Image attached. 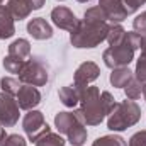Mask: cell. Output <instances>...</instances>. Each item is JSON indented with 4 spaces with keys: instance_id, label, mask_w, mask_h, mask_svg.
<instances>
[{
    "instance_id": "1",
    "label": "cell",
    "mask_w": 146,
    "mask_h": 146,
    "mask_svg": "<svg viewBox=\"0 0 146 146\" xmlns=\"http://www.w3.org/2000/svg\"><path fill=\"white\" fill-rule=\"evenodd\" d=\"M78 88V95H80V109H75L73 112L78 115V119L85 124V126H99L104 117L107 115V112L104 109L102 99H100V90L99 87H76Z\"/></svg>"
},
{
    "instance_id": "2",
    "label": "cell",
    "mask_w": 146,
    "mask_h": 146,
    "mask_svg": "<svg viewBox=\"0 0 146 146\" xmlns=\"http://www.w3.org/2000/svg\"><path fill=\"white\" fill-rule=\"evenodd\" d=\"M109 24L107 22H78L76 29L70 33V42L75 48L85 49V48H95L102 41L107 39Z\"/></svg>"
},
{
    "instance_id": "3",
    "label": "cell",
    "mask_w": 146,
    "mask_h": 146,
    "mask_svg": "<svg viewBox=\"0 0 146 146\" xmlns=\"http://www.w3.org/2000/svg\"><path fill=\"white\" fill-rule=\"evenodd\" d=\"M141 117V109L134 100H122L117 102L107 119V127L114 133L126 131L127 127L134 126Z\"/></svg>"
},
{
    "instance_id": "4",
    "label": "cell",
    "mask_w": 146,
    "mask_h": 146,
    "mask_svg": "<svg viewBox=\"0 0 146 146\" xmlns=\"http://www.w3.org/2000/svg\"><path fill=\"white\" fill-rule=\"evenodd\" d=\"M54 126L60 134H65L72 146H82L87 141V127L75 112H58L54 115Z\"/></svg>"
},
{
    "instance_id": "5",
    "label": "cell",
    "mask_w": 146,
    "mask_h": 146,
    "mask_svg": "<svg viewBox=\"0 0 146 146\" xmlns=\"http://www.w3.org/2000/svg\"><path fill=\"white\" fill-rule=\"evenodd\" d=\"M19 80L24 85H33V87H42L49 80V68L46 61L39 56H33L26 60L22 70L19 72Z\"/></svg>"
},
{
    "instance_id": "6",
    "label": "cell",
    "mask_w": 146,
    "mask_h": 146,
    "mask_svg": "<svg viewBox=\"0 0 146 146\" xmlns=\"http://www.w3.org/2000/svg\"><path fill=\"white\" fill-rule=\"evenodd\" d=\"M134 48H131L126 41H122L121 44H114L107 48L102 54V60L106 63V66H109L110 70L114 68H122V66H129V63L134 60Z\"/></svg>"
},
{
    "instance_id": "7",
    "label": "cell",
    "mask_w": 146,
    "mask_h": 146,
    "mask_svg": "<svg viewBox=\"0 0 146 146\" xmlns=\"http://www.w3.org/2000/svg\"><path fill=\"white\" fill-rule=\"evenodd\" d=\"M22 129L27 134L29 141H34V143L42 134H46V133L51 131V127L44 121V114L39 112V110H34V109L27 110V114L24 115V119H22Z\"/></svg>"
},
{
    "instance_id": "8",
    "label": "cell",
    "mask_w": 146,
    "mask_h": 146,
    "mask_svg": "<svg viewBox=\"0 0 146 146\" xmlns=\"http://www.w3.org/2000/svg\"><path fill=\"white\" fill-rule=\"evenodd\" d=\"M19 104L14 95L0 92V124L3 127H12L19 121Z\"/></svg>"
},
{
    "instance_id": "9",
    "label": "cell",
    "mask_w": 146,
    "mask_h": 146,
    "mask_svg": "<svg viewBox=\"0 0 146 146\" xmlns=\"http://www.w3.org/2000/svg\"><path fill=\"white\" fill-rule=\"evenodd\" d=\"M100 75V68L94 61H83L76 70L73 76V85L75 87H87L92 82H95Z\"/></svg>"
},
{
    "instance_id": "10",
    "label": "cell",
    "mask_w": 146,
    "mask_h": 146,
    "mask_svg": "<svg viewBox=\"0 0 146 146\" xmlns=\"http://www.w3.org/2000/svg\"><path fill=\"white\" fill-rule=\"evenodd\" d=\"M51 21H53V24L56 27L65 29V31H70V33L76 29V26L80 22L72 10L68 7H63V5H58V7H54L51 10Z\"/></svg>"
},
{
    "instance_id": "11",
    "label": "cell",
    "mask_w": 146,
    "mask_h": 146,
    "mask_svg": "<svg viewBox=\"0 0 146 146\" xmlns=\"http://www.w3.org/2000/svg\"><path fill=\"white\" fill-rule=\"evenodd\" d=\"M15 100H17L19 107L22 110H33L34 107H37L41 104V92L33 85H24L22 83V87L19 88V92L15 95Z\"/></svg>"
},
{
    "instance_id": "12",
    "label": "cell",
    "mask_w": 146,
    "mask_h": 146,
    "mask_svg": "<svg viewBox=\"0 0 146 146\" xmlns=\"http://www.w3.org/2000/svg\"><path fill=\"white\" fill-rule=\"evenodd\" d=\"M99 7L106 12L107 21L112 24H121L129 15L122 0H99Z\"/></svg>"
},
{
    "instance_id": "13",
    "label": "cell",
    "mask_w": 146,
    "mask_h": 146,
    "mask_svg": "<svg viewBox=\"0 0 146 146\" xmlns=\"http://www.w3.org/2000/svg\"><path fill=\"white\" fill-rule=\"evenodd\" d=\"M27 33L29 36H33L37 41H44V39L53 37V27L46 22V19L34 17L27 22Z\"/></svg>"
},
{
    "instance_id": "14",
    "label": "cell",
    "mask_w": 146,
    "mask_h": 146,
    "mask_svg": "<svg viewBox=\"0 0 146 146\" xmlns=\"http://www.w3.org/2000/svg\"><path fill=\"white\" fill-rule=\"evenodd\" d=\"M7 9L12 14L14 21H24L33 12V5H31L29 0H9L7 2Z\"/></svg>"
},
{
    "instance_id": "15",
    "label": "cell",
    "mask_w": 146,
    "mask_h": 146,
    "mask_svg": "<svg viewBox=\"0 0 146 146\" xmlns=\"http://www.w3.org/2000/svg\"><path fill=\"white\" fill-rule=\"evenodd\" d=\"M15 34L14 17L9 12L7 5H0V39H9Z\"/></svg>"
},
{
    "instance_id": "16",
    "label": "cell",
    "mask_w": 146,
    "mask_h": 146,
    "mask_svg": "<svg viewBox=\"0 0 146 146\" xmlns=\"http://www.w3.org/2000/svg\"><path fill=\"white\" fill-rule=\"evenodd\" d=\"M9 56H14L17 60H24L26 61L31 56V44H29V41L24 39V37H19L14 42H10V46H9Z\"/></svg>"
},
{
    "instance_id": "17",
    "label": "cell",
    "mask_w": 146,
    "mask_h": 146,
    "mask_svg": "<svg viewBox=\"0 0 146 146\" xmlns=\"http://www.w3.org/2000/svg\"><path fill=\"white\" fill-rule=\"evenodd\" d=\"M134 78V72L129 70V66H122V68H114L110 73V83L115 88H124L131 80Z\"/></svg>"
},
{
    "instance_id": "18",
    "label": "cell",
    "mask_w": 146,
    "mask_h": 146,
    "mask_svg": "<svg viewBox=\"0 0 146 146\" xmlns=\"http://www.w3.org/2000/svg\"><path fill=\"white\" fill-rule=\"evenodd\" d=\"M58 95H60V100H61V104H63V106H66V107H75V106L80 102L78 88H76L75 85H68V87H63V88H60Z\"/></svg>"
},
{
    "instance_id": "19",
    "label": "cell",
    "mask_w": 146,
    "mask_h": 146,
    "mask_svg": "<svg viewBox=\"0 0 146 146\" xmlns=\"http://www.w3.org/2000/svg\"><path fill=\"white\" fill-rule=\"evenodd\" d=\"M22 87V82L19 78H12V76H3L0 80V88L2 92L9 94V95H17L19 88Z\"/></svg>"
},
{
    "instance_id": "20",
    "label": "cell",
    "mask_w": 146,
    "mask_h": 146,
    "mask_svg": "<svg viewBox=\"0 0 146 146\" xmlns=\"http://www.w3.org/2000/svg\"><path fill=\"white\" fill-rule=\"evenodd\" d=\"M124 34H126V31H124V27L121 24H109V33H107V39L106 41L110 46L121 44L124 41Z\"/></svg>"
},
{
    "instance_id": "21",
    "label": "cell",
    "mask_w": 146,
    "mask_h": 146,
    "mask_svg": "<svg viewBox=\"0 0 146 146\" xmlns=\"http://www.w3.org/2000/svg\"><path fill=\"white\" fill-rule=\"evenodd\" d=\"M65 143H66V141H65L60 134H56V133L49 131V133L42 134V136L37 139L36 146H65Z\"/></svg>"
},
{
    "instance_id": "22",
    "label": "cell",
    "mask_w": 146,
    "mask_h": 146,
    "mask_svg": "<svg viewBox=\"0 0 146 146\" xmlns=\"http://www.w3.org/2000/svg\"><path fill=\"white\" fill-rule=\"evenodd\" d=\"M92 146H127L126 139L117 136V134H107V136H100L94 141Z\"/></svg>"
},
{
    "instance_id": "23",
    "label": "cell",
    "mask_w": 146,
    "mask_h": 146,
    "mask_svg": "<svg viewBox=\"0 0 146 146\" xmlns=\"http://www.w3.org/2000/svg\"><path fill=\"white\" fill-rule=\"evenodd\" d=\"M83 21H87V22H107V17H106V12L99 5H95V7H90L85 10Z\"/></svg>"
},
{
    "instance_id": "24",
    "label": "cell",
    "mask_w": 146,
    "mask_h": 146,
    "mask_svg": "<svg viewBox=\"0 0 146 146\" xmlns=\"http://www.w3.org/2000/svg\"><path fill=\"white\" fill-rule=\"evenodd\" d=\"M124 92H126V97L129 100H138L143 94V83L138 82L136 78H133L126 87H124Z\"/></svg>"
},
{
    "instance_id": "25",
    "label": "cell",
    "mask_w": 146,
    "mask_h": 146,
    "mask_svg": "<svg viewBox=\"0 0 146 146\" xmlns=\"http://www.w3.org/2000/svg\"><path fill=\"white\" fill-rule=\"evenodd\" d=\"M24 60H17V58H14V56H5L3 58V68L7 70L9 73H15V75H19V72L22 70V66H24Z\"/></svg>"
},
{
    "instance_id": "26",
    "label": "cell",
    "mask_w": 146,
    "mask_h": 146,
    "mask_svg": "<svg viewBox=\"0 0 146 146\" xmlns=\"http://www.w3.org/2000/svg\"><path fill=\"white\" fill-rule=\"evenodd\" d=\"M134 78L141 83H146V54L141 53V56L136 61V70H134Z\"/></svg>"
},
{
    "instance_id": "27",
    "label": "cell",
    "mask_w": 146,
    "mask_h": 146,
    "mask_svg": "<svg viewBox=\"0 0 146 146\" xmlns=\"http://www.w3.org/2000/svg\"><path fill=\"white\" fill-rule=\"evenodd\" d=\"M133 27L134 33H138L139 36H146V10L136 15V19L133 21Z\"/></svg>"
},
{
    "instance_id": "28",
    "label": "cell",
    "mask_w": 146,
    "mask_h": 146,
    "mask_svg": "<svg viewBox=\"0 0 146 146\" xmlns=\"http://www.w3.org/2000/svg\"><path fill=\"white\" fill-rule=\"evenodd\" d=\"M124 41L131 46V48H134V49H141V44H143V36H139L138 33H126L124 34Z\"/></svg>"
},
{
    "instance_id": "29",
    "label": "cell",
    "mask_w": 146,
    "mask_h": 146,
    "mask_svg": "<svg viewBox=\"0 0 146 146\" xmlns=\"http://www.w3.org/2000/svg\"><path fill=\"white\" fill-rule=\"evenodd\" d=\"M100 99H102V104H104V109H106V112H107V115H109L110 112H112V109L115 107V99L112 97V94L110 92H102L100 94Z\"/></svg>"
},
{
    "instance_id": "30",
    "label": "cell",
    "mask_w": 146,
    "mask_h": 146,
    "mask_svg": "<svg viewBox=\"0 0 146 146\" xmlns=\"http://www.w3.org/2000/svg\"><path fill=\"white\" fill-rule=\"evenodd\" d=\"M127 146H146V131H138L131 136Z\"/></svg>"
},
{
    "instance_id": "31",
    "label": "cell",
    "mask_w": 146,
    "mask_h": 146,
    "mask_svg": "<svg viewBox=\"0 0 146 146\" xmlns=\"http://www.w3.org/2000/svg\"><path fill=\"white\" fill-rule=\"evenodd\" d=\"M3 146H26V139L19 134H9L5 138V143Z\"/></svg>"
},
{
    "instance_id": "32",
    "label": "cell",
    "mask_w": 146,
    "mask_h": 146,
    "mask_svg": "<svg viewBox=\"0 0 146 146\" xmlns=\"http://www.w3.org/2000/svg\"><path fill=\"white\" fill-rule=\"evenodd\" d=\"M124 2V7L127 10V14H134L136 10L141 9V5L145 3L146 0H122Z\"/></svg>"
},
{
    "instance_id": "33",
    "label": "cell",
    "mask_w": 146,
    "mask_h": 146,
    "mask_svg": "<svg viewBox=\"0 0 146 146\" xmlns=\"http://www.w3.org/2000/svg\"><path fill=\"white\" fill-rule=\"evenodd\" d=\"M31 2V5H33V10H39L44 3H46V0H29Z\"/></svg>"
},
{
    "instance_id": "34",
    "label": "cell",
    "mask_w": 146,
    "mask_h": 146,
    "mask_svg": "<svg viewBox=\"0 0 146 146\" xmlns=\"http://www.w3.org/2000/svg\"><path fill=\"white\" fill-rule=\"evenodd\" d=\"M9 134L5 133V129H2L0 131V146H3V143H5V138H7Z\"/></svg>"
},
{
    "instance_id": "35",
    "label": "cell",
    "mask_w": 146,
    "mask_h": 146,
    "mask_svg": "<svg viewBox=\"0 0 146 146\" xmlns=\"http://www.w3.org/2000/svg\"><path fill=\"white\" fill-rule=\"evenodd\" d=\"M141 53L146 54V36H143V44H141Z\"/></svg>"
},
{
    "instance_id": "36",
    "label": "cell",
    "mask_w": 146,
    "mask_h": 146,
    "mask_svg": "<svg viewBox=\"0 0 146 146\" xmlns=\"http://www.w3.org/2000/svg\"><path fill=\"white\" fill-rule=\"evenodd\" d=\"M143 97H145V100H146V83H143Z\"/></svg>"
},
{
    "instance_id": "37",
    "label": "cell",
    "mask_w": 146,
    "mask_h": 146,
    "mask_svg": "<svg viewBox=\"0 0 146 146\" xmlns=\"http://www.w3.org/2000/svg\"><path fill=\"white\" fill-rule=\"evenodd\" d=\"M76 2H80V3H87V2H90V0H76Z\"/></svg>"
},
{
    "instance_id": "38",
    "label": "cell",
    "mask_w": 146,
    "mask_h": 146,
    "mask_svg": "<svg viewBox=\"0 0 146 146\" xmlns=\"http://www.w3.org/2000/svg\"><path fill=\"white\" fill-rule=\"evenodd\" d=\"M2 129H3V126H2V124H0V131H2Z\"/></svg>"
},
{
    "instance_id": "39",
    "label": "cell",
    "mask_w": 146,
    "mask_h": 146,
    "mask_svg": "<svg viewBox=\"0 0 146 146\" xmlns=\"http://www.w3.org/2000/svg\"><path fill=\"white\" fill-rule=\"evenodd\" d=\"M2 2H3V0H0V5H2Z\"/></svg>"
}]
</instances>
